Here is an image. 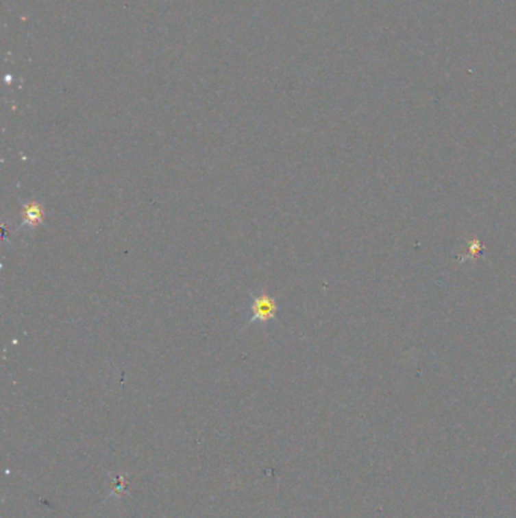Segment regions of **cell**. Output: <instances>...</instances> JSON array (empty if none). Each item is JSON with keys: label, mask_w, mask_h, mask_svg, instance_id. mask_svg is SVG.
Returning <instances> with one entry per match:
<instances>
[{"label": "cell", "mask_w": 516, "mask_h": 518, "mask_svg": "<svg viewBox=\"0 0 516 518\" xmlns=\"http://www.w3.org/2000/svg\"><path fill=\"white\" fill-rule=\"evenodd\" d=\"M250 322L253 323H267L268 320H271L278 314V303H275L271 296L267 293H260L253 297L250 305Z\"/></svg>", "instance_id": "cell-1"}, {"label": "cell", "mask_w": 516, "mask_h": 518, "mask_svg": "<svg viewBox=\"0 0 516 518\" xmlns=\"http://www.w3.org/2000/svg\"><path fill=\"white\" fill-rule=\"evenodd\" d=\"M21 220L26 228H36L45 222V207L40 202H27L21 209Z\"/></svg>", "instance_id": "cell-2"}]
</instances>
